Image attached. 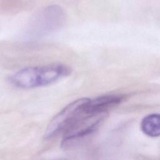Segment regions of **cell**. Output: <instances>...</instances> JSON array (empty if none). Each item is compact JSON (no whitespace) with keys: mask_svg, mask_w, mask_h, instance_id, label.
I'll return each instance as SVG.
<instances>
[{"mask_svg":"<svg viewBox=\"0 0 160 160\" xmlns=\"http://www.w3.org/2000/svg\"><path fill=\"white\" fill-rule=\"evenodd\" d=\"M71 72L69 67L62 64L28 67L11 74L8 80L17 88H34L51 84L69 76Z\"/></svg>","mask_w":160,"mask_h":160,"instance_id":"cell-1","label":"cell"},{"mask_svg":"<svg viewBox=\"0 0 160 160\" xmlns=\"http://www.w3.org/2000/svg\"><path fill=\"white\" fill-rule=\"evenodd\" d=\"M89 98H81L67 105L49 123L44 134L47 139L62 133L85 111Z\"/></svg>","mask_w":160,"mask_h":160,"instance_id":"cell-2","label":"cell"},{"mask_svg":"<svg viewBox=\"0 0 160 160\" xmlns=\"http://www.w3.org/2000/svg\"><path fill=\"white\" fill-rule=\"evenodd\" d=\"M106 113L89 114L85 111L63 132L62 146L92 132L104 118Z\"/></svg>","mask_w":160,"mask_h":160,"instance_id":"cell-3","label":"cell"},{"mask_svg":"<svg viewBox=\"0 0 160 160\" xmlns=\"http://www.w3.org/2000/svg\"><path fill=\"white\" fill-rule=\"evenodd\" d=\"M65 18L62 9L58 6H51L38 14L32 22V34L43 35L60 27Z\"/></svg>","mask_w":160,"mask_h":160,"instance_id":"cell-4","label":"cell"},{"mask_svg":"<svg viewBox=\"0 0 160 160\" xmlns=\"http://www.w3.org/2000/svg\"><path fill=\"white\" fill-rule=\"evenodd\" d=\"M141 129L144 134L155 138L160 136V114L154 113L146 116L141 122Z\"/></svg>","mask_w":160,"mask_h":160,"instance_id":"cell-5","label":"cell"}]
</instances>
